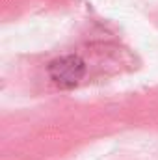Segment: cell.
<instances>
[{
    "instance_id": "cell-1",
    "label": "cell",
    "mask_w": 158,
    "mask_h": 160,
    "mask_svg": "<svg viewBox=\"0 0 158 160\" xmlns=\"http://www.w3.org/2000/svg\"><path fill=\"white\" fill-rule=\"evenodd\" d=\"M84 75H86V63L82 62V58L73 56V54L56 58L48 63L50 80L63 89L78 86L80 80L84 78Z\"/></svg>"
}]
</instances>
